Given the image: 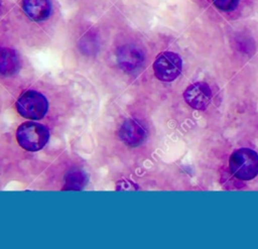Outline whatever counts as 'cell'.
<instances>
[{
  "label": "cell",
  "mask_w": 258,
  "mask_h": 249,
  "mask_svg": "<svg viewBox=\"0 0 258 249\" xmlns=\"http://www.w3.org/2000/svg\"><path fill=\"white\" fill-rule=\"evenodd\" d=\"M119 136L122 141L129 146L140 145L147 136L146 128L136 119H127L119 130Z\"/></svg>",
  "instance_id": "8992f818"
},
{
  "label": "cell",
  "mask_w": 258,
  "mask_h": 249,
  "mask_svg": "<svg viewBox=\"0 0 258 249\" xmlns=\"http://www.w3.org/2000/svg\"><path fill=\"white\" fill-rule=\"evenodd\" d=\"M240 0H213L214 5L221 11L230 12L237 8Z\"/></svg>",
  "instance_id": "8fae6325"
},
{
  "label": "cell",
  "mask_w": 258,
  "mask_h": 249,
  "mask_svg": "<svg viewBox=\"0 0 258 249\" xmlns=\"http://www.w3.org/2000/svg\"><path fill=\"white\" fill-rule=\"evenodd\" d=\"M48 130L35 122H24L16 131L18 144L28 151H37L45 146L48 141Z\"/></svg>",
  "instance_id": "7a4b0ae2"
},
{
  "label": "cell",
  "mask_w": 258,
  "mask_h": 249,
  "mask_svg": "<svg viewBox=\"0 0 258 249\" xmlns=\"http://www.w3.org/2000/svg\"><path fill=\"white\" fill-rule=\"evenodd\" d=\"M229 165L237 178L253 179L258 174V154L250 148H240L231 154Z\"/></svg>",
  "instance_id": "6da1fadb"
},
{
  "label": "cell",
  "mask_w": 258,
  "mask_h": 249,
  "mask_svg": "<svg viewBox=\"0 0 258 249\" xmlns=\"http://www.w3.org/2000/svg\"><path fill=\"white\" fill-rule=\"evenodd\" d=\"M86 184V175L80 170L70 171L66 176L63 191H81Z\"/></svg>",
  "instance_id": "30bf717a"
},
{
  "label": "cell",
  "mask_w": 258,
  "mask_h": 249,
  "mask_svg": "<svg viewBox=\"0 0 258 249\" xmlns=\"http://www.w3.org/2000/svg\"><path fill=\"white\" fill-rule=\"evenodd\" d=\"M21 8L30 19L36 22L46 20L51 13L50 0H22Z\"/></svg>",
  "instance_id": "ba28073f"
},
{
  "label": "cell",
  "mask_w": 258,
  "mask_h": 249,
  "mask_svg": "<svg viewBox=\"0 0 258 249\" xmlns=\"http://www.w3.org/2000/svg\"><path fill=\"white\" fill-rule=\"evenodd\" d=\"M183 98L192 109L204 110L211 102L212 91L207 83L197 82L185 89Z\"/></svg>",
  "instance_id": "5b68a950"
},
{
  "label": "cell",
  "mask_w": 258,
  "mask_h": 249,
  "mask_svg": "<svg viewBox=\"0 0 258 249\" xmlns=\"http://www.w3.org/2000/svg\"><path fill=\"white\" fill-rule=\"evenodd\" d=\"M118 190H133V184L130 181L127 180H123V181H119L118 183Z\"/></svg>",
  "instance_id": "7c38bea8"
},
{
  "label": "cell",
  "mask_w": 258,
  "mask_h": 249,
  "mask_svg": "<svg viewBox=\"0 0 258 249\" xmlns=\"http://www.w3.org/2000/svg\"><path fill=\"white\" fill-rule=\"evenodd\" d=\"M19 58L15 50L0 47V75L12 76L19 70Z\"/></svg>",
  "instance_id": "9c48e42d"
},
{
  "label": "cell",
  "mask_w": 258,
  "mask_h": 249,
  "mask_svg": "<svg viewBox=\"0 0 258 249\" xmlns=\"http://www.w3.org/2000/svg\"><path fill=\"white\" fill-rule=\"evenodd\" d=\"M143 59L142 51L133 45H124L117 51L118 64L126 72H133L140 68Z\"/></svg>",
  "instance_id": "52a82bcc"
},
{
  "label": "cell",
  "mask_w": 258,
  "mask_h": 249,
  "mask_svg": "<svg viewBox=\"0 0 258 249\" xmlns=\"http://www.w3.org/2000/svg\"><path fill=\"white\" fill-rule=\"evenodd\" d=\"M1 6H2V1L0 0V9H1Z\"/></svg>",
  "instance_id": "4fadbf2b"
},
{
  "label": "cell",
  "mask_w": 258,
  "mask_h": 249,
  "mask_svg": "<svg viewBox=\"0 0 258 249\" xmlns=\"http://www.w3.org/2000/svg\"><path fill=\"white\" fill-rule=\"evenodd\" d=\"M181 57L173 51H163L157 55L153 63L155 77L163 82L174 81L181 73Z\"/></svg>",
  "instance_id": "277c9868"
},
{
  "label": "cell",
  "mask_w": 258,
  "mask_h": 249,
  "mask_svg": "<svg viewBox=\"0 0 258 249\" xmlns=\"http://www.w3.org/2000/svg\"><path fill=\"white\" fill-rule=\"evenodd\" d=\"M16 108L22 117L30 120H39L46 114L48 103L42 94L30 90L18 98Z\"/></svg>",
  "instance_id": "3957f363"
}]
</instances>
